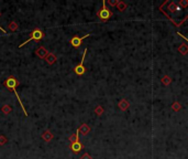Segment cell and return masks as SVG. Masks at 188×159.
<instances>
[{
	"instance_id": "6da1fadb",
	"label": "cell",
	"mask_w": 188,
	"mask_h": 159,
	"mask_svg": "<svg viewBox=\"0 0 188 159\" xmlns=\"http://www.w3.org/2000/svg\"><path fill=\"white\" fill-rule=\"evenodd\" d=\"M19 84H20L19 80H18L17 78H14L13 75H10L9 78H6V80L3 81V86H5L6 88H8V91L13 92V93H14V95L17 96V100H18V101H19V103H20V106H21V108H22L23 113H24V115H26V116H28V112H26V107H24L22 101H21V98L19 97L18 92H17V86H18Z\"/></svg>"
},
{
	"instance_id": "7a4b0ae2",
	"label": "cell",
	"mask_w": 188,
	"mask_h": 159,
	"mask_svg": "<svg viewBox=\"0 0 188 159\" xmlns=\"http://www.w3.org/2000/svg\"><path fill=\"white\" fill-rule=\"evenodd\" d=\"M44 37H45V33L43 32V30H41L40 28H35V29L30 33L29 39L26 40V41H24L22 44H20L19 48H22L23 46L28 44L30 41H33V40H34V41H41L42 39H44Z\"/></svg>"
},
{
	"instance_id": "3957f363",
	"label": "cell",
	"mask_w": 188,
	"mask_h": 159,
	"mask_svg": "<svg viewBox=\"0 0 188 159\" xmlns=\"http://www.w3.org/2000/svg\"><path fill=\"white\" fill-rule=\"evenodd\" d=\"M106 3H107V1L103 0V1H102L101 9L98 10V12H97V17H98L101 21H107V20H109L112 16H113V12L106 7Z\"/></svg>"
},
{
	"instance_id": "277c9868",
	"label": "cell",
	"mask_w": 188,
	"mask_h": 159,
	"mask_svg": "<svg viewBox=\"0 0 188 159\" xmlns=\"http://www.w3.org/2000/svg\"><path fill=\"white\" fill-rule=\"evenodd\" d=\"M87 51H88V50H87V48H86V49L84 50L83 58H82V61H80V63L74 68V72H75L77 75H79V76H80V75L85 74V72H86V68H85V66H84V61H85V58H86Z\"/></svg>"
},
{
	"instance_id": "5b68a950",
	"label": "cell",
	"mask_w": 188,
	"mask_h": 159,
	"mask_svg": "<svg viewBox=\"0 0 188 159\" xmlns=\"http://www.w3.org/2000/svg\"><path fill=\"white\" fill-rule=\"evenodd\" d=\"M88 37H90V33H88V34H86V36H83V37H73L72 39H70V44H72V46L73 48H79L80 44L83 43V40L86 39V38H88Z\"/></svg>"
},
{
	"instance_id": "8992f818",
	"label": "cell",
	"mask_w": 188,
	"mask_h": 159,
	"mask_svg": "<svg viewBox=\"0 0 188 159\" xmlns=\"http://www.w3.org/2000/svg\"><path fill=\"white\" fill-rule=\"evenodd\" d=\"M69 148H70V150H72L74 154H79L80 151L84 149V145L80 143L79 140H77V142H75V143L70 144Z\"/></svg>"
},
{
	"instance_id": "52a82bcc",
	"label": "cell",
	"mask_w": 188,
	"mask_h": 159,
	"mask_svg": "<svg viewBox=\"0 0 188 159\" xmlns=\"http://www.w3.org/2000/svg\"><path fill=\"white\" fill-rule=\"evenodd\" d=\"M48 51L46 49H45L44 46H39L38 49L35 50V55L38 56V58H40V59H45L46 56H48Z\"/></svg>"
},
{
	"instance_id": "ba28073f",
	"label": "cell",
	"mask_w": 188,
	"mask_h": 159,
	"mask_svg": "<svg viewBox=\"0 0 188 159\" xmlns=\"http://www.w3.org/2000/svg\"><path fill=\"white\" fill-rule=\"evenodd\" d=\"M42 139L44 140L45 143H50L53 138H54V135L52 134V132L51 130H48V129H46V130H44L43 132V134H42Z\"/></svg>"
},
{
	"instance_id": "9c48e42d",
	"label": "cell",
	"mask_w": 188,
	"mask_h": 159,
	"mask_svg": "<svg viewBox=\"0 0 188 159\" xmlns=\"http://www.w3.org/2000/svg\"><path fill=\"white\" fill-rule=\"evenodd\" d=\"M44 60L48 65H53L56 63V61H57V56H56L54 53H48V56H46Z\"/></svg>"
},
{
	"instance_id": "30bf717a",
	"label": "cell",
	"mask_w": 188,
	"mask_h": 159,
	"mask_svg": "<svg viewBox=\"0 0 188 159\" xmlns=\"http://www.w3.org/2000/svg\"><path fill=\"white\" fill-rule=\"evenodd\" d=\"M78 132H79L80 134H83L84 136H86V135H88V134L90 133V127L88 126L86 123H83L80 125L79 128H78Z\"/></svg>"
},
{
	"instance_id": "8fae6325",
	"label": "cell",
	"mask_w": 188,
	"mask_h": 159,
	"mask_svg": "<svg viewBox=\"0 0 188 159\" xmlns=\"http://www.w3.org/2000/svg\"><path fill=\"white\" fill-rule=\"evenodd\" d=\"M118 106H119V108L121 110H123V112H125V110L130 107V103L125 100V98H122V100H120L119 101V103H118Z\"/></svg>"
},
{
	"instance_id": "7c38bea8",
	"label": "cell",
	"mask_w": 188,
	"mask_h": 159,
	"mask_svg": "<svg viewBox=\"0 0 188 159\" xmlns=\"http://www.w3.org/2000/svg\"><path fill=\"white\" fill-rule=\"evenodd\" d=\"M177 51H178V52L180 53L182 55L188 54V46H187V44H185V43H182V44L178 46Z\"/></svg>"
},
{
	"instance_id": "4fadbf2b",
	"label": "cell",
	"mask_w": 188,
	"mask_h": 159,
	"mask_svg": "<svg viewBox=\"0 0 188 159\" xmlns=\"http://www.w3.org/2000/svg\"><path fill=\"white\" fill-rule=\"evenodd\" d=\"M77 140H79V132H78V129L76 130V133L73 134V135H70V136L68 137V142H70V144L75 143Z\"/></svg>"
},
{
	"instance_id": "5bb4252c",
	"label": "cell",
	"mask_w": 188,
	"mask_h": 159,
	"mask_svg": "<svg viewBox=\"0 0 188 159\" xmlns=\"http://www.w3.org/2000/svg\"><path fill=\"white\" fill-rule=\"evenodd\" d=\"M1 112H2L5 115H9L11 112H12V106L11 105H8V104H6V105H3L2 107H1Z\"/></svg>"
},
{
	"instance_id": "9a60e30c",
	"label": "cell",
	"mask_w": 188,
	"mask_h": 159,
	"mask_svg": "<svg viewBox=\"0 0 188 159\" xmlns=\"http://www.w3.org/2000/svg\"><path fill=\"white\" fill-rule=\"evenodd\" d=\"M161 82H162L163 85L168 86V85L172 83V78H171V76H168V75H164V76L162 78V80H161Z\"/></svg>"
},
{
	"instance_id": "2e32d148",
	"label": "cell",
	"mask_w": 188,
	"mask_h": 159,
	"mask_svg": "<svg viewBox=\"0 0 188 159\" xmlns=\"http://www.w3.org/2000/svg\"><path fill=\"white\" fill-rule=\"evenodd\" d=\"M117 8H118V10L120 11V12H123V11H125V10L128 8V5L125 2V1L120 0V1H119V3L117 5Z\"/></svg>"
},
{
	"instance_id": "e0dca14e",
	"label": "cell",
	"mask_w": 188,
	"mask_h": 159,
	"mask_svg": "<svg viewBox=\"0 0 188 159\" xmlns=\"http://www.w3.org/2000/svg\"><path fill=\"white\" fill-rule=\"evenodd\" d=\"M8 28H9V29L12 31V32H16V31H18V30H19V24H18L16 21H11V22L9 23Z\"/></svg>"
},
{
	"instance_id": "ac0fdd59",
	"label": "cell",
	"mask_w": 188,
	"mask_h": 159,
	"mask_svg": "<svg viewBox=\"0 0 188 159\" xmlns=\"http://www.w3.org/2000/svg\"><path fill=\"white\" fill-rule=\"evenodd\" d=\"M103 112H105V110H103V107H102L101 105H97V106H96L95 114L97 116H101L102 114H103Z\"/></svg>"
},
{
	"instance_id": "d6986e66",
	"label": "cell",
	"mask_w": 188,
	"mask_h": 159,
	"mask_svg": "<svg viewBox=\"0 0 188 159\" xmlns=\"http://www.w3.org/2000/svg\"><path fill=\"white\" fill-rule=\"evenodd\" d=\"M172 108L173 110H175V112H178V110H182V104L179 103V102H174L172 105Z\"/></svg>"
},
{
	"instance_id": "ffe728a7",
	"label": "cell",
	"mask_w": 188,
	"mask_h": 159,
	"mask_svg": "<svg viewBox=\"0 0 188 159\" xmlns=\"http://www.w3.org/2000/svg\"><path fill=\"white\" fill-rule=\"evenodd\" d=\"M8 139H7L6 136H3V135H0V146H3V145H6Z\"/></svg>"
},
{
	"instance_id": "44dd1931",
	"label": "cell",
	"mask_w": 188,
	"mask_h": 159,
	"mask_svg": "<svg viewBox=\"0 0 188 159\" xmlns=\"http://www.w3.org/2000/svg\"><path fill=\"white\" fill-rule=\"evenodd\" d=\"M119 1H120V0H108V3H109V6L117 7V5L119 3Z\"/></svg>"
},
{
	"instance_id": "7402d4cb",
	"label": "cell",
	"mask_w": 188,
	"mask_h": 159,
	"mask_svg": "<svg viewBox=\"0 0 188 159\" xmlns=\"http://www.w3.org/2000/svg\"><path fill=\"white\" fill-rule=\"evenodd\" d=\"M178 3H179V6H182L183 8L188 7V0H179Z\"/></svg>"
},
{
	"instance_id": "603a6c76",
	"label": "cell",
	"mask_w": 188,
	"mask_h": 159,
	"mask_svg": "<svg viewBox=\"0 0 188 159\" xmlns=\"http://www.w3.org/2000/svg\"><path fill=\"white\" fill-rule=\"evenodd\" d=\"M80 159H93V157L90 156V155H89V154H88V153H85V154H84V155H83V156L80 157Z\"/></svg>"
},
{
	"instance_id": "cb8c5ba5",
	"label": "cell",
	"mask_w": 188,
	"mask_h": 159,
	"mask_svg": "<svg viewBox=\"0 0 188 159\" xmlns=\"http://www.w3.org/2000/svg\"><path fill=\"white\" fill-rule=\"evenodd\" d=\"M0 17H1V12H0ZM0 30H1V31H2V32H3V33H6V32H7L6 30L3 29V28H1V27H0Z\"/></svg>"
}]
</instances>
